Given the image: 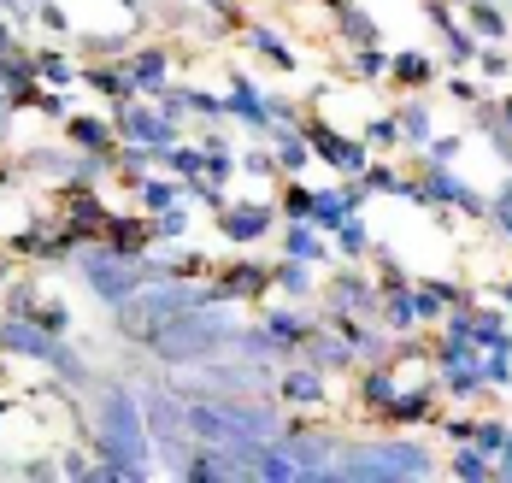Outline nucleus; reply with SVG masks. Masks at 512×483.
I'll list each match as a JSON object with an SVG mask.
<instances>
[{
	"label": "nucleus",
	"mask_w": 512,
	"mask_h": 483,
	"mask_svg": "<svg viewBox=\"0 0 512 483\" xmlns=\"http://www.w3.org/2000/svg\"><path fill=\"white\" fill-rule=\"evenodd\" d=\"M77 83H83V89H95V95H106L112 107L136 95V83H130V65H106V59H101V65H95V59H89V65H77Z\"/></svg>",
	"instance_id": "nucleus-17"
},
{
	"label": "nucleus",
	"mask_w": 512,
	"mask_h": 483,
	"mask_svg": "<svg viewBox=\"0 0 512 483\" xmlns=\"http://www.w3.org/2000/svg\"><path fill=\"white\" fill-rule=\"evenodd\" d=\"M18 48H24V42H18V30H12V24L0 18V59H6V54H18Z\"/></svg>",
	"instance_id": "nucleus-45"
},
{
	"label": "nucleus",
	"mask_w": 512,
	"mask_h": 483,
	"mask_svg": "<svg viewBox=\"0 0 512 483\" xmlns=\"http://www.w3.org/2000/svg\"><path fill=\"white\" fill-rule=\"evenodd\" d=\"M277 236H283V260H307V266H324V260H330V236H324L312 218L277 224Z\"/></svg>",
	"instance_id": "nucleus-14"
},
{
	"label": "nucleus",
	"mask_w": 512,
	"mask_h": 483,
	"mask_svg": "<svg viewBox=\"0 0 512 483\" xmlns=\"http://www.w3.org/2000/svg\"><path fill=\"white\" fill-rule=\"evenodd\" d=\"M359 142H365V148H377V154L401 148V124H395V112H383V118H365V124H359Z\"/></svg>",
	"instance_id": "nucleus-31"
},
{
	"label": "nucleus",
	"mask_w": 512,
	"mask_h": 483,
	"mask_svg": "<svg viewBox=\"0 0 512 483\" xmlns=\"http://www.w3.org/2000/svg\"><path fill=\"white\" fill-rule=\"evenodd\" d=\"M483 383H489V389H512V342L483 354Z\"/></svg>",
	"instance_id": "nucleus-38"
},
{
	"label": "nucleus",
	"mask_w": 512,
	"mask_h": 483,
	"mask_svg": "<svg viewBox=\"0 0 512 483\" xmlns=\"http://www.w3.org/2000/svg\"><path fill=\"white\" fill-rule=\"evenodd\" d=\"M30 319L42 324V330H48V336H71V307H65V301H59V295H42V301H36V313H30Z\"/></svg>",
	"instance_id": "nucleus-36"
},
{
	"label": "nucleus",
	"mask_w": 512,
	"mask_h": 483,
	"mask_svg": "<svg viewBox=\"0 0 512 483\" xmlns=\"http://www.w3.org/2000/svg\"><path fill=\"white\" fill-rule=\"evenodd\" d=\"M354 77L359 83H383V77H389V54H383V42L354 48Z\"/></svg>",
	"instance_id": "nucleus-34"
},
{
	"label": "nucleus",
	"mask_w": 512,
	"mask_h": 483,
	"mask_svg": "<svg viewBox=\"0 0 512 483\" xmlns=\"http://www.w3.org/2000/svg\"><path fill=\"white\" fill-rule=\"evenodd\" d=\"M312 213V189L301 183V177H283V195H277V218L283 224H295V218Z\"/></svg>",
	"instance_id": "nucleus-33"
},
{
	"label": "nucleus",
	"mask_w": 512,
	"mask_h": 483,
	"mask_svg": "<svg viewBox=\"0 0 512 483\" xmlns=\"http://www.w3.org/2000/svg\"><path fill=\"white\" fill-rule=\"evenodd\" d=\"M71 266L83 271V289H89L95 301H106L112 313H118L142 283H154L159 277L154 254H118L112 242H83V248L71 254Z\"/></svg>",
	"instance_id": "nucleus-4"
},
{
	"label": "nucleus",
	"mask_w": 512,
	"mask_h": 483,
	"mask_svg": "<svg viewBox=\"0 0 512 483\" xmlns=\"http://www.w3.org/2000/svg\"><path fill=\"white\" fill-rule=\"evenodd\" d=\"M242 171H248V177H277V160H271V154H242Z\"/></svg>",
	"instance_id": "nucleus-44"
},
{
	"label": "nucleus",
	"mask_w": 512,
	"mask_h": 483,
	"mask_svg": "<svg viewBox=\"0 0 512 483\" xmlns=\"http://www.w3.org/2000/svg\"><path fill=\"white\" fill-rule=\"evenodd\" d=\"M448 478H460V483H483V478H495V460H489V454H483L477 442H454Z\"/></svg>",
	"instance_id": "nucleus-28"
},
{
	"label": "nucleus",
	"mask_w": 512,
	"mask_h": 483,
	"mask_svg": "<svg viewBox=\"0 0 512 483\" xmlns=\"http://www.w3.org/2000/svg\"><path fill=\"white\" fill-rule=\"evenodd\" d=\"M101 242H112L118 254H148L159 236H154V218L148 213H112L101 230Z\"/></svg>",
	"instance_id": "nucleus-15"
},
{
	"label": "nucleus",
	"mask_w": 512,
	"mask_h": 483,
	"mask_svg": "<svg viewBox=\"0 0 512 483\" xmlns=\"http://www.w3.org/2000/svg\"><path fill=\"white\" fill-rule=\"evenodd\" d=\"M118 6H130V0H118Z\"/></svg>",
	"instance_id": "nucleus-51"
},
{
	"label": "nucleus",
	"mask_w": 512,
	"mask_h": 483,
	"mask_svg": "<svg viewBox=\"0 0 512 483\" xmlns=\"http://www.w3.org/2000/svg\"><path fill=\"white\" fill-rule=\"evenodd\" d=\"M324 301H330V313H377V283H365V271L342 266L330 277V289H324Z\"/></svg>",
	"instance_id": "nucleus-13"
},
{
	"label": "nucleus",
	"mask_w": 512,
	"mask_h": 483,
	"mask_svg": "<svg viewBox=\"0 0 512 483\" xmlns=\"http://www.w3.org/2000/svg\"><path fill=\"white\" fill-rule=\"evenodd\" d=\"M301 136H307L312 160L330 165L336 177H359L365 165H371V148L359 142V136H342L336 124H324V118H301Z\"/></svg>",
	"instance_id": "nucleus-6"
},
{
	"label": "nucleus",
	"mask_w": 512,
	"mask_h": 483,
	"mask_svg": "<svg viewBox=\"0 0 512 483\" xmlns=\"http://www.w3.org/2000/svg\"><path fill=\"white\" fill-rule=\"evenodd\" d=\"M465 154V136H430L424 148H418V160L424 165H454Z\"/></svg>",
	"instance_id": "nucleus-40"
},
{
	"label": "nucleus",
	"mask_w": 512,
	"mask_h": 483,
	"mask_svg": "<svg viewBox=\"0 0 512 483\" xmlns=\"http://www.w3.org/2000/svg\"><path fill=\"white\" fill-rule=\"evenodd\" d=\"M507 436H512L507 419H471V442H477V448H483L489 460H495V454L507 448Z\"/></svg>",
	"instance_id": "nucleus-35"
},
{
	"label": "nucleus",
	"mask_w": 512,
	"mask_h": 483,
	"mask_svg": "<svg viewBox=\"0 0 512 483\" xmlns=\"http://www.w3.org/2000/svg\"><path fill=\"white\" fill-rule=\"evenodd\" d=\"M465 30L477 42H507V12L495 0H465Z\"/></svg>",
	"instance_id": "nucleus-23"
},
{
	"label": "nucleus",
	"mask_w": 512,
	"mask_h": 483,
	"mask_svg": "<svg viewBox=\"0 0 512 483\" xmlns=\"http://www.w3.org/2000/svg\"><path fill=\"white\" fill-rule=\"evenodd\" d=\"M59 478H101V466H95V454L71 448V454H59Z\"/></svg>",
	"instance_id": "nucleus-42"
},
{
	"label": "nucleus",
	"mask_w": 512,
	"mask_h": 483,
	"mask_svg": "<svg viewBox=\"0 0 512 483\" xmlns=\"http://www.w3.org/2000/svg\"><path fill=\"white\" fill-rule=\"evenodd\" d=\"M336 42H348V48H365V42H383V30H377V18L371 12H359V6H336Z\"/></svg>",
	"instance_id": "nucleus-25"
},
{
	"label": "nucleus",
	"mask_w": 512,
	"mask_h": 483,
	"mask_svg": "<svg viewBox=\"0 0 512 483\" xmlns=\"http://www.w3.org/2000/svg\"><path fill=\"white\" fill-rule=\"evenodd\" d=\"M65 148H71V154L112 160V148H118V124L101 118V112H65Z\"/></svg>",
	"instance_id": "nucleus-10"
},
{
	"label": "nucleus",
	"mask_w": 512,
	"mask_h": 483,
	"mask_svg": "<svg viewBox=\"0 0 512 483\" xmlns=\"http://www.w3.org/2000/svg\"><path fill=\"white\" fill-rule=\"evenodd\" d=\"M259 330H265V336L277 342V354H283V360H295V354H301V342H307V330H312V324L301 319L295 307H271V313L259 319Z\"/></svg>",
	"instance_id": "nucleus-18"
},
{
	"label": "nucleus",
	"mask_w": 512,
	"mask_h": 483,
	"mask_svg": "<svg viewBox=\"0 0 512 483\" xmlns=\"http://www.w3.org/2000/svg\"><path fill=\"white\" fill-rule=\"evenodd\" d=\"M230 336H236V324L224 319V307H189V313H171L142 348L159 354L165 366H189V360L201 366V360L230 348Z\"/></svg>",
	"instance_id": "nucleus-3"
},
{
	"label": "nucleus",
	"mask_w": 512,
	"mask_h": 483,
	"mask_svg": "<svg viewBox=\"0 0 512 483\" xmlns=\"http://www.w3.org/2000/svg\"><path fill=\"white\" fill-rule=\"evenodd\" d=\"M489 224H495V236H501V242H512V177L489 195Z\"/></svg>",
	"instance_id": "nucleus-41"
},
{
	"label": "nucleus",
	"mask_w": 512,
	"mask_h": 483,
	"mask_svg": "<svg viewBox=\"0 0 512 483\" xmlns=\"http://www.w3.org/2000/svg\"><path fill=\"white\" fill-rule=\"evenodd\" d=\"M495 118H501V124L512 130V95H501V107H495Z\"/></svg>",
	"instance_id": "nucleus-47"
},
{
	"label": "nucleus",
	"mask_w": 512,
	"mask_h": 483,
	"mask_svg": "<svg viewBox=\"0 0 512 483\" xmlns=\"http://www.w3.org/2000/svg\"><path fill=\"white\" fill-rule=\"evenodd\" d=\"M130 195H136V213H165V207H177V201H183V177H148V171H142V177H136V183H130Z\"/></svg>",
	"instance_id": "nucleus-19"
},
{
	"label": "nucleus",
	"mask_w": 512,
	"mask_h": 483,
	"mask_svg": "<svg viewBox=\"0 0 512 483\" xmlns=\"http://www.w3.org/2000/svg\"><path fill=\"white\" fill-rule=\"evenodd\" d=\"M301 360H307V366H318V372H354V366H359L354 342H348V336H342L330 319L307 330V342H301Z\"/></svg>",
	"instance_id": "nucleus-8"
},
{
	"label": "nucleus",
	"mask_w": 512,
	"mask_h": 483,
	"mask_svg": "<svg viewBox=\"0 0 512 483\" xmlns=\"http://www.w3.org/2000/svg\"><path fill=\"white\" fill-rule=\"evenodd\" d=\"M448 95H454V101H471V107H477V101H483V83H477V77H454V83H448Z\"/></svg>",
	"instance_id": "nucleus-43"
},
{
	"label": "nucleus",
	"mask_w": 512,
	"mask_h": 483,
	"mask_svg": "<svg viewBox=\"0 0 512 483\" xmlns=\"http://www.w3.org/2000/svg\"><path fill=\"white\" fill-rule=\"evenodd\" d=\"M389 77L401 89H430L436 83V59L424 54V48H401V54H389Z\"/></svg>",
	"instance_id": "nucleus-21"
},
{
	"label": "nucleus",
	"mask_w": 512,
	"mask_h": 483,
	"mask_svg": "<svg viewBox=\"0 0 512 483\" xmlns=\"http://www.w3.org/2000/svg\"><path fill=\"white\" fill-rule=\"evenodd\" d=\"M271 160H277V177H301L307 171L312 148H307V136H301V124H289V130L271 136Z\"/></svg>",
	"instance_id": "nucleus-20"
},
{
	"label": "nucleus",
	"mask_w": 512,
	"mask_h": 483,
	"mask_svg": "<svg viewBox=\"0 0 512 483\" xmlns=\"http://www.w3.org/2000/svg\"><path fill=\"white\" fill-rule=\"evenodd\" d=\"M395 124H401V148L418 154V148L430 142V101H418V95L401 101V107H395Z\"/></svg>",
	"instance_id": "nucleus-27"
},
{
	"label": "nucleus",
	"mask_w": 512,
	"mask_h": 483,
	"mask_svg": "<svg viewBox=\"0 0 512 483\" xmlns=\"http://www.w3.org/2000/svg\"><path fill=\"white\" fill-rule=\"evenodd\" d=\"M189 230H195V213H189V201H177V207L154 213V236H159V242H189Z\"/></svg>",
	"instance_id": "nucleus-30"
},
{
	"label": "nucleus",
	"mask_w": 512,
	"mask_h": 483,
	"mask_svg": "<svg viewBox=\"0 0 512 483\" xmlns=\"http://www.w3.org/2000/svg\"><path fill=\"white\" fill-rule=\"evenodd\" d=\"M112 124H118V142H136V148H171V142H183V124L165 118V112H159L154 101H142V95L118 101Z\"/></svg>",
	"instance_id": "nucleus-5"
},
{
	"label": "nucleus",
	"mask_w": 512,
	"mask_h": 483,
	"mask_svg": "<svg viewBox=\"0 0 512 483\" xmlns=\"http://www.w3.org/2000/svg\"><path fill=\"white\" fill-rule=\"evenodd\" d=\"M283 218H277V201H224L218 213H212V230L230 242V248H254V242H265L271 230H277Z\"/></svg>",
	"instance_id": "nucleus-7"
},
{
	"label": "nucleus",
	"mask_w": 512,
	"mask_h": 483,
	"mask_svg": "<svg viewBox=\"0 0 512 483\" xmlns=\"http://www.w3.org/2000/svg\"><path fill=\"white\" fill-rule=\"evenodd\" d=\"M330 248H336L342 260H365V254L377 248V236H371V224H365L359 213H348L336 230H330Z\"/></svg>",
	"instance_id": "nucleus-22"
},
{
	"label": "nucleus",
	"mask_w": 512,
	"mask_h": 483,
	"mask_svg": "<svg viewBox=\"0 0 512 483\" xmlns=\"http://www.w3.org/2000/svg\"><path fill=\"white\" fill-rule=\"evenodd\" d=\"M30 65H36V83H48V89H71L77 83V59L65 54V48H36Z\"/></svg>",
	"instance_id": "nucleus-26"
},
{
	"label": "nucleus",
	"mask_w": 512,
	"mask_h": 483,
	"mask_svg": "<svg viewBox=\"0 0 512 483\" xmlns=\"http://www.w3.org/2000/svg\"><path fill=\"white\" fill-rule=\"evenodd\" d=\"M271 395L283 401V407H301V413H312V407H324L330 401V372H318V366H289V372H277V383H271Z\"/></svg>",
	"instance_id": "nucleus-9"
},
{
	"label": "nucleus",
	"mask_w": 512,
	"mask_h": 483,
	"mask_svg": "<svg viewBox=\"0 0 512 483\" xmlns=\"http://www.w3.org/2000/svg\"><path fill=\"white\" fill-rule=\"evenodd\" d=\"M218 283H212V295L230 307V301H259V295H271V271L254 266V260H230V266L212 271Z\"/></svg>",
	"instance_id": "nucleus-11"
},
{
	"label": "nucleus",
	"mask_w": 512,
	"mask_h": 483,
	"mask_svg": "<svg viewBox=\"0 0 512 483\" xmlns=\"http://www.w3.org/2000/svg\"><path fill=\"white\" fill-rule=\"evenodd\" d=\"M495 478H512V436H507V448L495 454Z\"/></svg>",
	"instance_id": "nucleus-46"
},
{
	"label": "nucleus",
	"mask_w": 512,
	"mask_h": 483,
	"mask_svg": "<svg viewBox=\"0 0 512 483\" xmlns=\"http://www.w3.org/2000/svg\"><path fill=\"white\" fill-rule=\"evenodd\" d=\"M401 183H407V177H401L395 165H365V171H359V189H365V195H401Z\"/></svg>",
	"instance_id": "nucleus-37"
},
{
	"label": "nucleus",
	"mask_w": 512,
	"mask_h": 483,
	"mask_svg": "<svg viewBox=\"0 0 512 483\" xmlns=\"http://www.w3.org/2000/svg\"><path fill=\"white\" fill-rule=\"evenodd\" d=\"M224 118H242L248 130H277V124H271V107H265V89L248 83V77H236V83L224 89Z\"/></svg>",
	"instance_id": "nucleus-16"
},
{
	"label": "nucleus",
	"mask_w": 512,
	"mask_h": 483,
	"mask_svg": "<svg viewBox=\"0 0 512 483\" xmlns=\"http://www.w3.org/2000/svg\"><path fill=\"white\" fill-rule=\"evenodd\" d=\"M83 442L101 460V478H154V436H148V413H142L136 389L101 383L95 389V425L83 430Z\"/></svg>",
	"instance_id": "nucleus-1"
},
{
	"label": "nucleus",
	"mask_w": 512,
	"mask_h": 483,
	"mask_svg": "<svg viewBox=\"0 0 512 483\" xmlns=\"http://www.w3.org/2000/svg\"><path fill=\"white\" fill-rule=\"evenodd\" d=\"M324 6H330V12H336V6H348V0H324Z\"/></svg>",
	"instance_id": "nucleus-49"
},
{
	"label": "nucleus",
	"mask_w": 512,
	"mask_h": 483,
	"mask_svg": "<svg viewBox=\"0 0 512 483\" xmlns=\"http://www.w3.org/2000/svg\"><path fill=\"white\" fill-rule=\"evenodd\" d=\"M248 42H254V48H259L265 59H271V65H283V71H295V48H289V42H283L277 30H254Z\"/></svg>",
	"instance_id": "nucleus-39"
},
{
	"label": "nucleus",
	"mask_w": 512,
	"mask_h": 483,
	"mask_svg": "<svg viewBox=\"0 0 512 483\" xmlns=\"http://www.w3.org/2000/svg\"><path fill=\"white\" fill-rule=\"evenodd\" d=\"M0 12H12V18H18V12H30V6H24V0H0Z\"/></svg>",
	"instance_id": "nucleus-48"
},
{
	"label": "nucleus",
	"mask_w": 512,
	"mask_h": 483,
	"mask_svg": "<svg viewBox=\"0 0 512 483\" xmlns=\"http://www.w3.org/2000/svg\"><path fill=\"white\" fill-rule=\"evenodd\" d=\"M124 65H130V83H136V95H142V101H159V95L171 89V54H165L159 42H142Z\"/></svg>",
	"instance_id": "nucleus-12"
},
{
	"label": "nucleus",
	"mask_w": 512,
	"mask_h": 483,
	"mask_svg": "<svg viewBox=\"0 0 512 483\" xmlns=\"http://www.w3.org/2000/svg\"><path fill=\"white\" fill-rule=\"evenodd\" d=\"M271 289H283L289 301H312L318 295V277H312L307 260H277L271 266Z\"/></svg>",
	"instance_id": "nucleus-24"
},
{
	"label": "nucleus",
	"mask_w": 512,
	"mask_h": 483,
	"mask_svg": "<svg viewBox=\"0 0 512 483\" xmlns=\"http://www.w3.org/2000/svg\"><path fill=\"white\" fill-rule=\"evenodd\" d=\"M36 301H42V283H30V277H6V301H0V313L30 319V313H36Z\"/></svg>",
	"instance_id": "nucleus-32"
},
{
	"label": "nucleus",
	"mask_w": 512,
	"mask_h": 483,
	"mask_svg": "<svg viewBox=\"0 0 512 483\" xmlns=\"http://www.w3.org/2000/svg\"><path fill=\"white\" fill-rule=\"evenodd\" d=\"M336 483H407V478H436V460L424 442L395 436V442H354V448H336Z\"/></svg>",
	"instance_id": "nucleus-2"
},
{
	"label": "nucleus",
	"mask_w": 512,
	"mask_h": 483,
	"mask_svg": "<svg viewBox=\"0 0 512 483\" xmlns=\"http://www.w3.org/2000/svg\"><path fill=\"white\" fill-rule=\"evenodd\" d=\"M448 6H465V0H448Z\"/></svg>",
	"instance_id": "nucleus-50"
},
{
	"label": "nucleus",
	"mask_w": 512,
	"mask_h": 483,
	"mask_svg": "<svg viewBox=\"0 0 512 483\" xmlns=\"http://www.w3.org/2000/svg\"><path fill=\"white\" fill-rule=\"evenodd\" d=\"M395 389H401V372H395V366H371V372L359 377V401H365L371 413H383V407L395 401Z\"/></svg>",
	"instance_id": "nucleus-29"
}]
</instances>
